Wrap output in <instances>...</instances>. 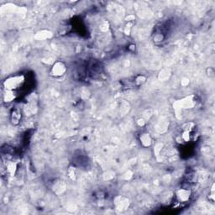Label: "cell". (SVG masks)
Wrapping results in <instances>:
<instances>
[{
  "instance_id": "cell-1",
  "label": "cell",
  "mask_w": 215,
  "mask_h": 215,
  "mask_svg": "<svg viewBox=\"0 0 215 215\" xmlns=\"http://www.w3.org/2000/svg\"><path fill=\"white\" fill-rule=\"evenodd\" d=\"M66 72V66L61 62H57L52 67V73L55 76H61Z\"/></svg>"
},
{
  "instance_id": "cell-2",
  "label": "cell",
  "mask_w": 215,
  "mask_h": 215,
  "mask_svg": "<svg viewBox=\"0 0 215 215\" xmlns=\"http://www.w3.org/2000/svg\"><path fill=\"white\" fill-rule=\"evenodd\" d=\"M20 77H12L10 79H8V81H6V88L7 89H13L15 88L20 83Z\"/></svg>"
},
{
  "instance_id": "cell-3",
  "label": "cell",
  "mask_w": 215,
  "mask_h": 215,
  "mask_svg": "<svg viewBox=\"0 0 215 215\" xmlns=\"http://www.w3.org/2000/svg\"><path fill=\"white\" fill-rule=\"evenodd\" d=\"M177 197H178L179 199H180L181 201H183V202L187 201V200H188V198H189V192L185 190V189H182V190H180V191L177 192Z\"/></svg>"
},
{
  "instance_id": "cell-4",
  "label": "cell",
  "mask_w": 215,
  "mask_h": 215,
  "mask_svg": "<svg viewBox=\"0 0 215 215\" xmlns=\"http://www.w3.org/2000/svg\"><path fill=\"white\" fill-rule=\"evenodd\" d=\"M140 140L142 142L143 146H149L151 144V138L149 135V134H143V135L140 137Z\"/></svg>"
},
{
  "instance_id": "cell-5",
  "label": "cell",
  "mask_w": 215,
  "mask_h": 215,
  "mask_svg": "<svg viewBox=\"0 0 215 215\" xmlns=\"http://www.w3.org/2000/svg\"><path fill=\"white\" fill-rule=\"evenodd\" d=\"M12 118H13V121L18 122L19 120H20V113L18 110H14V113H13Z\"/></svg>"
}]
</instances>
